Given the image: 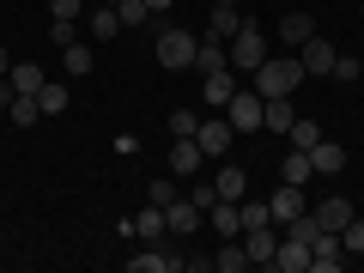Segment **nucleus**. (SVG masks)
Masks as SVG:
<instances>
[{
    "mask_svg": "<svg viewBox=\"0 0 364 273\" xmlns=\"http://www.w3.org/2000/svg\"><path fill=\"white\" fill-rule=\"evenodd\" d=\"M304 79H310V73H304L298 55H267V61L255 67V91H261V97H291Z\"/></svg>",
    "mask_w": 364,
    "mask_h": 273,
    "instance_id": "1",
    "label": "nucleus"
},
{
    "mask_svg": "<svg viewBox=\"0 0 364 273\" xmlns=\"http://www.w3.org/2000/svg\"><path fill=\"white\" fill-rule=\"evenodd\" d=\"M195 49H200V37H188L182 25H158V37H152V55H158V67H170V73L195 67Z\"/></svg>",
    "mask_w": 364,
    "mask_h": 273,
    "instance_id": "2",
    "label": "nucleus"
},
{
    "mask_svg": "<svg viewBox=\"0 0 364 273\" xmlns=\"http://www.w3.org/2000/svg\"><path fill=\"white\" fill-rule=\"evenodd\" d=\"M225 49H231V67H237V73H255V67L267 61V31H261V25H243Z\"/></svg>",
    "mask_w": 364,
    "mask_h": 273,
    "instance_id": "3",
    "label": "nucleus"
},
{
    "mask_svg": "<svg viewBox=\"0 0 364 273\" xmlns=\"http://www.w3.org/2000/svg\"><path fill=\"white\" fill-rule=\"evenodd\" d=\"M261 116H267V97H261V91H243V85H237V97L225 104V122H231L237 134H255V128H261Z\"/></svg>",
    "mask_w": 364,
    "mask_h": 273,
    "instance_id": "4",
    "label": "nucleus"
},
{
    "mask_svg": "<svg viewBox=\"0 0 364 273\" xmlns=\"http://www.w3.org/2000/svg\"><path fill=\"white\" fill-rule=\"evenodd\" d=\"M340 267H346L340 231H316V237H310V273H340Z\"/></svg>",
    "mask_w": 364,
    "mask_h": 273,
    "instance_id": "5",
    "label": "nucleus"
},
{
    "mask_svg": "<svg viewBox=\"0 0 364 273\" xmlns=\"http://www.w3.org/2000/svg\"><path fill=\"white\" fill-rule=\"evenodd\" d=\"M200 225H207V213H200L195 200H182V195H176V200L164 207V231H170V237H182V243H188V237H195Z\"/></svg>",
    "mask_w": 364,
    "mask_h": 273,
    "instance_id": "6",
    "label": "nucleus"
},
{
    "mask_svg": "<svg viewBox=\"0 0 364 273\" xmlns=\"http://www.w3.org/2000/svg\"><path fill=\"white\" fill-rule=\"evenodd\" d=\"M243 249H249V267H273V255H279V225H249Z\"/></svg>",
    "mask_w": 364,
    "mask_h": 273,
    "instance_id": "7",
    "label": "nucleus"
},
{
    "mask_svg": "<svg viewBox=\"0 0 364 273\" xmlns=\"http://www.w3.org/2000/svg\"><path fill=\"white\" fill-rule=\"evenodd\" d=\"M267 213H273V225L286 231V225L298 219V213H310V200H304V188H298V182H279V188H273V200H267Z\"/></svg>",
    "mask_w": 364,
    "mask_h": 273,
    "instance_id": "8",
    "label": "nucleus"
},
{
    "mask_svg": "<svg viewBox=\"0 0 364 273\" xmlns=\"http://www.w3.org/2000/svg\"><path fill=\"white\" fill-rule=\"evenodd\" d=\"M122 231H128L134 243H164V237H170V231H164V207H152V200H146V207L134 213V219L122 225Z\"/></svg>",
    "mask_w": 364,
    "mask_h": 273,
    "instance_id": "9",
    "label": "nucleus"
},
{
    "mask_svg": "<svg viewBox=\"0 0 364 273\" xmlns=\"http://www.w3.org/2000/svg\"><path fill=\"white\" fill-rule=\"evenodd\" d=\"M200 97H207V109H225L237 97V67H219V73H200Z\"/></svg>",
    "mask_w": 364,
    "mask_h": 273,
    "instance_id": "10",
    "label": "nucleus"
},
{
    "mask_svg": "<svg viewBox=\"0 0 364 273\" xmlns=\"http://www.w3.org/2000/svg\"><path fill=\"white\" fill-rule=\"evenodd\" d=\"M231 122H225V116H200V134H195V140H200V152H207V158H225V152H231Z\"/></svg>",
    "mask_w": 364,
    "mask_h": 273,
    "instance_id": "11",
    "label": "nucleus"
},
{
    "mask_svg": "<svg viewBox=\"0 0 364 273\" xmlns=\"http://www.w3.org/2000/svg\"><path fill=\"white\" fill-rule=\"evenodd\" d=\"M310 164H316V176H322V182H328V176H340V170H346V146L322 134V140L310 146Z\"/></svg>",
    "mask_w": 364,
    "mask_h": 273,
    "instance_id": "12",
    "label": "nucleus"
},
{
    "mask_svg": "<svg viewBox=\"0 0 364 273\" xmlns=\"http://www.w3.org/2000/svg\"><path fill=\"white\" fill-rule=\"evenodd\" d=\"M200 164H207L200 140H176V146H170V176H176V182H188V176H195Z\"/></svg>",
    "mask_w": 364,
    "mask_h": 273,
    "instance_id": "13",
    "label": "nucleus"
},
{
    "mask_svg": "<svg viewBox=\"0 0 364 273\" xmlns=\"http://www.w3.org/2000/svg\"><path fill=\"white\" fill-rule=\"evenodd\" d=\"M273 273H310V243H304V237H279Z\"/></svg>",
    "mask_w": 364,
    "mask_h": 273,
    "instance_id": "14",
    "label": "nucleus"
},
{
    "mask_svg": "<svg viewBox=\"0 0 364 273\" xmlns=\"http://www.w3.org/2000/svg\"><path fill=\"white\" fill-rule=\"evenodd\" d=\"M334 55H340V49H334V43L322 37V31H316V37L304 43V49H298V61H304V73H322V79H328V67H334Z\"/></svg>",
    "mask_w": 364,
    "mask_h": 273,
    "instance_id": "15",
    "label": "nucleus"
},
{
    "mask_svg": "<svg viewBox=\"0 0 364 273\" xmlns=\"http://www.w3.org/2000/svg\"><path fill=\"white\" fill-rule=\"evenodd\" d=\"M85 31L97 43H109V37H122V13L116 6H104V0H97V6H85Z\"/></svg>",
    "mask_w": 364,
    "mask_h": 273,
    "instance_id": "16",
    "label": "nucleus"
},
{
    "mask_svg": "<svg viewBox=\"0 0 364 273\" xmlns=\"http://www.w3.org/2000/svg\"><path fill=\"white\" fill-rule=\"evenodd\" d=\"M207 225L219 237H243V207H237V200H213L207 207Z\"/></svg>",
    "mask_w": 364,
    "mask_h": 273,
    "instance_id": "17",
    "label": "nucleus"
},
{
    "mask_svg": "<svg viewBox=\"0 0 364 273\" xmlns=\"http://www.w3.org/2000/svg\"><path fill=\"white\" fill-rule=\"evenodd\" d=\"M310 37H316V18L310 13H279V43H286V49H304Z\"/></svg>",
    "mask_w": 364,
    "mask_h": 273,
    "instance_id": "18",
    "label": "nucleus"
},
{
    "mask_svg": "<svg viewBox=\"0 0 364 273\" xmlns=\"http://www.w3.org/2000/svg\"><path fill=\"white\" fill-rule=\"evenodd\" d=\"M279 182H298V188H310V182H316V164H310V152H298V146H291V152L279 158Z\"/></svg>",
    "mask_w": 364,
    "mask_h": 273,
    "instance_id": "19",
    "label": "nucleus"
},
{
    "mask_svg": "<svg viewBox=\"0 0 364 273\" xmlns=\"http://www.w3.org/2000/svg\"><path fill=\"white\" fill-rule=\"evenodd\" d=\"M310 213H316V219H322V231H346V219H352V213H358V207H352L346 195H328L322 207H310Z\"/></svg>",
    "mask_w": 364,
    "mask_h": 273,
    "instance_id": "20",
    "label": "nucleus"
},
{
    "mask_svg": "<svg viewBox=\"0 0 364 273\" xmlns=\"http://www.w3.org/2000/svg\"><path fill=\"white\" fill-rule=\"evenodd\" d=\"M243 25H249V18L237 13V6H213V18H207V37L231 43V37H237V31H243Z\"/></svg>",
    "mask_w": 364,
    "mask_h": 273,
    "instance_id": "21",
    "label": "nucleus"
},
{
    "mask_svg": "<svg viewBox=\"0 0 364 273\" xmlns=\"http://www.w3.org/2000/svg\"><path fill=\"white\" fill-rule=\"evenodd\" d=\"M213 188H219V200H243L249 195V170L243 164H225L219 176H213Z\"/></svg>",
    "mask_w": 364,
    "mask_h": 273,
    "instance_id": "22",
    "label": "nucleus"
},
{
    "mask_svg": "<svg viewBox=\"0 0 364 273\" xmlns=\"http://www.w3.org/2000/svg\"><path fill=\"white\" fill-rule=\"evenodd\" d=\"M219 67H231V49H225L219 37H200V49H195V73H219Z\"/></svg>",
    "mask_w": 364,
    "mask_h": 273,
    "instance_id": "23",
    "label": "nucleus"
},
{
    "mask_svg": "<svg viewBox=\"0 0 364 273\" xmlns=\"http://www.w3.org/2000/svg\"><path fill=\"white\" fill-rule=\"evenodd\" d=\"M291 122H298L291 97H267V116H261V128H267V134H291Z\"/></svg>",
    "mask_w": 364,
    "mask_h": 273,
    "instance_id": "24",
    "label": "nucleus"
},
{
    "mask_svg": "<svg viewBox=\"0 0 364 273\" xmlns=\"http://www.w3.org/2000/svg\"><path fill=\"white\" fill-rule=\"evenodd\" d=\"M249 267V249H243V237H225V249L213 255V273H243Z\"/></svg>",
    "mask_w": 364,
    "mask_h": 273,
    "instance_id": "25",
    "label": "nucleus"
},
{
    "mask_svg": "<svg viewBox=\"0 0 364 273\" xmlns=\"http://www.w3.org/2000/svg\"><path fill=\"white\" fill-rule=\"evenodd\" d=\"M67 104H73V97H67V85L43 79V91H37V109H43V116H67Z\"/></svg>",
    "mask_w": 364,
    "mask_h": 273,
    "instance_id": "26",
    "label": "nucleus"
},
{
    "mask_svg": "<svg viewBox=\"0 0 364 273\" xmlns=\"http://www.w3.org/2000/svg\"><path fill=\"white\" fill-rule=\"evenodd\" d=\"M286 140L298 146V152H310V146L322 140V122H316V116H298V122H291V134H286Z\"/></svg>",
    "mask_w": 364,
    "mask_h": 273,
    "instance_id": "27",
    "label": "nucleus"
},
{
    "mask_svg": "<svg viewBox=\"0 0 364 273\" xmlns=\"http://www.w3.org/2000/svg\"><path fill=\"white\" fill-rule=\"evenodd\" d=\"M61 67H67V79H85V73H91V49H85V43H67V49H61Z\"/></svg>",
    "mask_w": 364,
    "mask_h": 273,
    "instance_id": "28",
    "label": "nucleus"
},
{
    "mask_svg": "<svg viewBox=\"0 0 364 273\" xmlns=\"http://www.w3.org/2000/svg\"><path fill=\"white\" fill-rule=\"evenodd\" d=\"M6 79H13V91H43V67L37 61H13V73H6Z\"/></svg>",
    "mask_w": 364,
    "mask_h": 273,
    "instance_id": "29",
    "label": "nucleus"
},
{
    "mask_svg": "<svg viewBox=\"0 0 364 273\" xmlns=\"http://www.w3.org/2000/svg\"><path fill=\"white\" fill-rule=\"evenodd\" d=\"M6 116H13V128H31V122L43 116V109H37V91H18V97H13V109H6Z\"/></svg>",
    "mask_w": 364,
    "mask_h": 273,
    "instance_id": "30",
    "label": "nucleus"
},
{
    "mask_svg": "<svg viewBox=\"0 0 364 273\" xmlns=\"http://www.w3.org/2000/svg\"><path fill=\"white\" fill-rule=\"evenodd\" d=\"M170 134H176V140H195L200 134V109H170Z\"/></svg>",
    "mask_w": 364,
    "mask_h": 273,
    "instance_id": "31",
    "label": "nucleus"
},
{
    "mask_svg": "<svg viewBox=\"0 0 364 273\" xmlns=\"http://www.w3.org/2000/svg\"><path fill=\"white\" fill-rule=\"evenodd\" d=\"M358 73H364L358 55H334V67H328V79H340V85H358Z\"/></svg>",
    "mask_w": 364,
    "mask_h": 273,
    "instance_id": "32",
    "label": "nucleus"
},
{
    "mask_svg": "<svg viewBox=\"0 0 364 273\" xmlns=\"http://www.w3.org/2000/svg\"><path fill=\"white\" fill-rule=\"evenodd\" d=\"M146 200H152V207H170V200H176V176H152L146 182Z\"/></svg>",
    "mask_w": 364,
    "mask_h": 273,
    "instance_id": "33",
    "label": "nucleus"
},
{
    "mask_svg": "<svg viewBox=\"0 0 364 273\" xmlns=\"http://www.w3.org/2000/svg\"><path fill=\"white\" fill-rule=\"evenodd\" d=\"M49 43H55V49L79 43V18H49Z\"/></svg>",
    "mask_w": 364,
    "mask_h": 273,
    "instance_id": "34",
    "label": "nucleus"
},
{
    "mask_svg": "<svg viewBox=\"0 0 364 273\" xmlns=\"http://www.w3.org/2000/svg\"><path fill=\"white\" fill-rule=\"evenodd\" d=\"M340 249H346V255H364V219H358V213H352L346 231H340Z\"/></svg>",
    "mask_w": 364,
    "mask_h": 273,
    "instance_id": "35",
    "label": "nucleus"
},
{
    "mask_svg": "<svg viewBox=\"0 0 364 273\" xmlns=\"http://www.w3.org/2000/svg\"><path fill=\"white\" fill-rule=\"evenodd\" d=\"M237 207H243V231H249V225H273V213H267V200H237Z\"/></svg>",
    "mask_w": 364,
    "mask_h": 273,
    "instance_id": "36",
    "label": "nucleus"
},
{
    "mask_svg": "<svg viewBox=\"0 0 364 273\" xmlns=\"http://www.w3.org/2000/svg\"><path fill=\"white\" fill-rule=\"evenodd\" d=\"M116 13H122V31H134V25H146V18H152V13H146V6H140V0H122Z\"/></svg>",
    "mask_w": 364,
    "mask_h": 273,
    "instance_id": "37",
    "label": "nucleus"
},
{
    "mask_svg": "<svg viewBox=\"0 0 364 273\" xmlns=\"http://www.w3.org/2000/svg\"><path fill=\"white\" fill-rule=\"evenodd\" d=\"M49 18H85V0H49Z\"/></svg>",
    "mask_w": 364,
    "mask_h": 273,
    "instance_id": "38",
    "label": "nucleus"
},
{
    "mask_svg": "<svg viewBox=\"0 0 364 273\" xmlns=\"http://www.w3.org/2000/svg\"><path fill=\"white\" fill-rule=\"evenodd\" d=\"M188 200H195V207H200V213H207V207H213V200H219V188H213V182H195V188H188Z\"/></svg>",
    "mask_w": 364,
    "mask_h": 273,
    "instance_id": "39",
    "label": "nucleus"
},
{
    "mask_svg": "<svg viewBox=\"0 0 364 273\" xmlns=\"http://www.w3.org/2000/svg\"><path fill=\"white\" fill-rule=\"evenodd\" d=\"M13 97H18V91H13V79H0V109H13Z\"/></svg>",
    "mask_w": 364,
    "mask_h": 273,
    "instance_id": "40",
    "label": "nucleus"
},
{
    "mask_svg": "<svg viewBox=\"0 0 364 273\" xmlns=\"http://www.w3.org/2000/svg\"><path fill=\"white\" fill-rule=\"evenodd\" d=\"M146 13H170V6H176V0H140Z\"/></svg>",
    "mask_w": 364,
    "mask_h": 273,
    "instance_id": "41",
    "label": "nucleus"
},
{
    "mask_svg": "<svg viewBox=\"0 0 364 273\" xmlns=\"http://www.w3.org/2000/svg\"><path fill=\"white\" fill-rule=\"evenodd\" d=\"M6 73H13V55H6V49H0V79H6Z\"/></svg>",
    "mask_w": 364,
    "mask_h": 273,
    "instance_id": "42",
    "label": "nucleus"
},
{
    "mask_svg": "<svg viewBox=\"0 0 364 273\" xmlns=\"http://www.w3.org/2000/svg\"><path fill=\"white\" fill-rule=\"evenodd\" d=\"M213 6H243V0H213Z\"/></svg>",
    "mask_w": 364,
    "mask_h": 273,
    "instance_id": "43",
    "label": "nucleus"
},
{
    "mask_svg": "<svg viewBox=\"0 0 364 273\" xmlns=\"http://www.w3.org/2000/svg\"><path fill=\"white\" fill-rule=\"evenodd\" d=\"M104 6H122V0H104Z\"/></svg>",
    "mask_w": 364,
    "mask_h": 273,
    "instance_id": "44",
    "label": "nucleus"
}]
</instances>
